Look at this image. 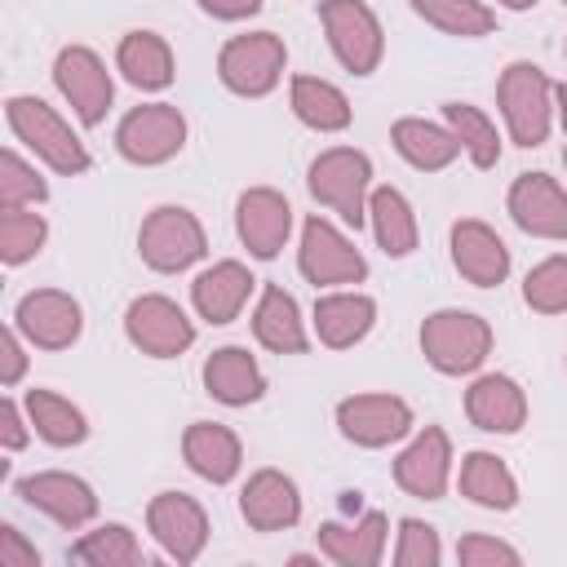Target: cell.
Wrapping results in <instances>:
<instances>
[{
  "instance_id": "cell-1",
  "label": "cell",
  "mask_w": 567,
  "mask_h": 567,
  "mask_svg": "<svg viewBox=\"0 0 567 567\" xmlns=\"http://www.w3.org/2000/svg\"><path fill=\"white\" fill-rule=\"evenodd\" d=\"M4 120H9V128H13V137L35 155V159H44L53 173H62V177H75V173H89V151H84V142L71 133V124L44 102V97H27V93H13L9 102H4Z\"/></svg>"
},
{
  "instance_id": "cell-2",
  "label": "cell",
  "mask_w": 567,
  "mask_h": 567,
  "mask_svg": "<svg viewBox=\"0 0 567 567\" xmlns=\"http://www.w3.org/2000/svg\"><path fill=\"white\" fill-rule=\"evenodd\" d=\"M421 354L443 377H470L492 354V323L474 310H434L421 323Z\"/></svg>"
},
{
  "instance_id": "cell-3",
  "label": "cell",
  "mask_w": 567,
  "mask_h": 567,
  "mask_svg": "<svg viewBox=\"0 0 567 567\" xmlns=\"http://www.w3.org/2000/svg\"><path fill=\"white\" fill-rule=\"evenodd\" d=\"M496 102L514 146H540L554 124V80L536 62H509L496 80Z\"/></svg>"
},
{
  "instance_id": "cell-4",
  "label": "cell",
  "mask_w": 567,
  "mask_h": 567,
  "mask_svg": "<svg viewBox=\"0 0 567 567\" xmlns=\"http://www.w3.org/2000/svg\"><path fill=\"white\" fill-rule=\"evenodd\" d=\"M310 195L332 208L346 226H363L368 221V195H372V159L354 146H328L310 159V177H306Z\"/></svg>"
},
{
  "instance_id": "cell-5",
  "label": "cell",
  "mask_w": 567,
  "mask_h": 567,
  "mask_svg": "<svg viewBox=\"0 0 567 567\" xmlns=\"http://www.w3.org/2000/svg\"><path fill=\"white\" fill-rule=\"evenodd\" d=\"M137 252L151 270L159 275H177L186 266H195L204 252H208V239H204V226L190 208H177V204H159L146 213L142 230H137Z\"/></svg>"
},
{
  "instance_id": "cell-6",
  "label": "cell",
  "mask_w": 567,
  "mask_h": 567,
  "mask_svg": "<svg viewBox=\"0 0 567 567\" xmlns=\"http://www.w3.org/2000/svg\"><path fill=\"white\" fill-rule=\"evenodd\" d=\"M319 22H323V35H328L337 62L350 75H372L381 66L385 31H381L377 13L363 0H323L319 4Z\"/></svg>"
},
{
  "instance_id": "cell-7",
  "label": "cell",
  "mask_w": 567,
  "mask_h": 567,
  "mask_svg": "<svg viewBox=\"0 0 567 567\" xmlns=\"http://www.w3.org/2000/svg\"><path fill=\"white\" fill-rule=\"evenodd\" d=\"M284 66H288V49H284V40L275 31L235 35L217 53V75L239 97H266L279 84Z\"/></svg>"
},
{
  "instance_id": "cell-8",
  "label": "cell",
  "mask_w": 567,
  "mask_h": 567,
  "mask_svg": "<svg viewBox=\"0 0 567 567\" xmlns=\"http://www.w3.org/2000/svg\"><path fill=\"white\" fill-rule=\"evenodd\" d=\"M182 146H186V115H182L173 102L133 106V111L120 120V128H115V151H120L128 164H142V168L168 164Z\"/></svg>"
},
{
  "instance_id": "cell-9",
  "label": "cell",
  "mask_w": 567,
  "mask_h": 567,
  "mask_svg": "<svg viewBox=\"0 0 567 567\" xmlns=\"http://www.w3.org/2000/svg\"><path fill=\"white\" fill-rule=\"evenodd\" d=\"M124 337L151 359H177L195 346V323L164 292H142L124 310Z\"/></svg>"
},
{
  "instance_id": "cell-10",
  "label": "cell",
  "mask_w": 567,
  "mask_h": 567,
  "mask_svg": "<svg viewBox=\"0 0 567 567\" xmlns=\"http://www.w3.org/2000/svg\"><path fill=\"white\" fill-rule=\"evenodd\" d=\"M53 84H58V93L71 102V111H75V120H80L84 128H97V124L106 120L111 97H115V84H111L106 62H102L89 44H66V49H58V58H53Z\"/></svg>"
},
{
  "instance_id": "cell-11",
  "label": "cell",
  "mask_w": 567,
  "mask_h": 567,
  "mask_svg": "<svg viewBox=\"0 0 567 567\" xmlns=\"http://www.w3.org/2000/svg\"><path fill=\"white\" fill-rule=\"evenodd\" d=\"M297 266L315 288H346V284H363L368 279V261L363 252L328 221V217H306L301 226V248H297Z\"/></svg>"
},
{
  "instance_id": "cell-12",
  "label": "cell",
  "mask_w": 567,
  "mask_h": 567,
  "mask_svg": "<svg viewBox=\"0 0 567 567\" xmlns=\"http://www.w3.org/2000/svg\"><path fill=\"white\" fill-rule=\"evenodd\" d=\"M13 328L40 350H66L84 332V310L62 288H31L13 306Z\"/></svg>"
},
{
  "instance_id": "cell-13",
  "label": "cell",
  "mask_w": 567,
  "mask_h": 567,
  "mask_svg": "<svg viewBox=\"0 0 567 567\" xmlns=\"http://www.w3.org/2000/svg\"><path fill=\"white\" fill-rule=\"evenodd\" d=\"M337 430L354 447H390L412 430V408L399 394H350L337 403Z\"/></svg>"
},
{
  "instance_id": "cell-14",
  "label": "cell",
  "mask_w": 567,
  "mask_h": 567,
  "mask_svg": "<svg viewBox=\"0 0 567 567\" xmlns=\"http://www.w3.org/2000/svg\"><path fill=\"white\" fill-rule=\"evenodd\" d=\"M146 527L173 563H195L208 545V514L186 492H159L146 505Z\"/></svg>"
},
{
  "instance_id": "cell-15",
  "label": "cell",
  "mask_w": 567,
  "mask_h": 567,
  "mask_svg": "<svg viewBox=\"0 0 567 567\" xmlns=\"http://www.w3.org/2000/svg\"><path fill=\"white\" fill-rule=\"evenodd\" d=\"M18 496H22L31 509L49 514V518H53L58 527H66V532L93 523V514H97L93 487H89L84 478L66 474V470H40V474L18 478Z\"/></svg>"
},
{
  "instance_id": "cell-16",
  "label": "cell",
  "mask_w": 567,
  "mask_h": 567,
  "mask_svg": "<svg viewBox=\"0 0 567 567\" xmlns=\"http://www.w3.org/2000/svg\"><path fill=\"white\" fill-rule=\"evenodd\" d=\"M505 204L518 230L536 239H567V190L549 173H518Z\"/></svg>"
},
{
  "instance_id": "cell-17",
  "label": "cell",
  "mask_w": 567,
  "mask_h": 567,
  "mask_svg": "<svg viewBox=\"0 0 567 567\" xmlns=\"http://www.w3.org/2000/svg\"><path fill=\"white\" fill-rule=\"evenodd\" d=\"M235 230L244 239V248L261 261L279 257V248L288 244V230H292V204L270 190V186H252L239 195L235 204Z\"/></svg>"
},
{
  "instance_id": "cell-18",
  "label": "cell",
  "mask_w": 567,
  "mask_h": 567,
  "mask_svg": "<svg viewBox=\"0 0 567 567\" xmlns=\"http://www.w3.org/2000/svg\"><path fill=\"white\" fill-rule=\"evenodd\" d=\"M452 478V443L439 425H425L399 456H394V483L416 501H439Z\"/></svg>"
},
{
  "instance_id": "cell-19",
  "label": "cell",
  "mask_w": 567,
  "mask_h": 567,
  "mask_svg": "<svg viewBox=\"0 0 567 567\" xmlns=\"http://www.w3.org/2000/svg\"><path fill=\"white\" fill-rule=\"evenodd\" d=\"M452 266L474 288H496L509 275V248H505V239L487 221L461 217L452 226Z\"/></svg>"
},
{
  "instance_id": "cell-20",
  "label": "cell",
  "mask_w": 567,
  "mask_h": 567,
  "mask_svg": "<svg viewBox=\"0 0 567 567\" xmlns=\"http://www.w3.org/2000/svg\"><path fill=\"white\" fill-rule=\"evenodd\" d=\"M239 514L252 532H288L301 518V492L284 470H257L248 474L239 492Z\"/></svg>"
},
{
  "instance_id": "cell-21",
  "label": "cell",
  "mask_w": 567,
  "mask_h": 567,
  "mask_svg": "<svg viewBox=\"0 0 567 567\" xmlns=\"http://www.w3.org/2000/svg\"><path fill=\"white\" fill-rule=\"evenodd\" d=\"M465 416L483 434H518L527 421V394L514 377L487 372L465 390Z\"/></svg>"
},
{
  "instance_id": "cell-22",
  "label": "cell",
  "mask_w": 567,
  "mask_h": 567,
  "mask_svg": "<svg viewBox=\"0 0 567 567\" xmlns=\"http://www.w3.org/2000/svg\"><path fill=\"white\" fill-rule=\"evenodd\" d=\"M385 536H390V523L381 509H368L354 523H319L315 532L319 554L332 558L337 567H377L385 554Z\"/></svg>"
},
{
  "instance_id": "cell-23",
  "label": "cell",
  "mask_w": 567,
  "mask_h": 567,
  "mask_svg": "<svg viewBox=\"0 0 567 567\" xmlns=\"http://www.w3.org/2000/svg\"><path fill=\"white\" fill-rule=\"evenodd\" d=\"M377 323V301L368 292H350V288H337V292H323L315 301V337L328 346V350H350L359 346Z\"/></svg>"
},
{
  "instance_id": "cell-24",
  "label": "cell",
  "mask_w": 567,
  "mask_h": 567,
  "mask_svg": "<svg viewBox=\"0 0 567 567\" xmlns=\"http://www.w3.org/2000/svg\"><path fill=\"white\" fill-rule=\"evenodd\" d=\"M257 288V279L248 275L244 261H213L208 270L195 275L190 284V301L199 310V319L208 323H230L239 319V310L248 306V292Z\"/></svg>"
},
{
  "instance_id": "cell-25",
  "label": "cell",
  "mask_w": 567,
  "mask_h": 567,
  "mask_svg": "<svg viewBox=\"0 0 567 567\" xmlns=\"http://www.w3.org/2000/svg\"><path fill=\"white\" fill-rule=\"evenodd\" d=\"M182 456L186 465L204 478V483H230L244 465V447H239V434L230 425H217V421H195L186 425L182 434Z\"/></svg>"
},
{
  "instance_id": "cell-26",
  "label": "cell",
  "mask_w": 567,
  "mask_h": 567,
  "mask_svg": "<svg viewBox=\"0 0 567 567\" xmlns=\"http://www.w3.org/2000/svg\"><path fill=\"white\" fill-rule=\"evenodd\" d=\"M204 390L226 408H248L266 394V372L244 346H221L204 359Z\"/></svg>"
},
{
  "instance_id": "cell-27",
  "label": "cell",
  "mask_w": 567,
  "mask_h": 567,
  "mask_svg": "<svg viewBox=\"0 0 567 567\" xmlns=\"http://www.w3.org/2000/svg\"><path fill=\"white\" fill-rule=\"evenodd\" d=\"M252 337L275 350V354H306L310 337H306V319L292 301V292H284L279 284H266L252 310Z\"/></svg>"
},
{
  "instance_id": "cell-28",
  "label": "cell",
  "mask_w": 567,
  "mask_h": 567,
  "mask_svg": "<svg viewBox=\"0 0 567 567\" xmlns=\"http://www.w3.org/2000/svg\"><path fill=\"white\" fill-rule=\"evenodd\" d=\"M390 142H394V151H399L412 168H421V173H439V168H447V164L461 155L456 133H452L447 124H434V120H421V115L394 120Z\"/></svg>"
},
{
  "instance_id": "cell-29",
  "label": "cell",
  "mask_w": 567,
  "mask_h": 567,
  "mask_svg": "<svg viewBox=\"0 0 567 567\" xmlns=\"http://www.w3.org/2000/svg\"><path fill=\"white\" fill-rule=\"evenodd\" d=\"M115 66L142 93H159V89L173 84V49L155 31H128L115 49Z\"/></svg>"
},
{
  "instance_id": "cell-30",
  "label": "cell",
  "mask_w": 567,
  "mask_h": 567,
  "mask_svg": "<svg viewBox=\"0 0 567 567\" xmlns=\"http://www.w3.org/2000/svg\"><path fill=\"white\" fill-rule=\"evenodd\" d=\"M288 102H292V115L315 133H341L350 128V115H354L350 97L332 80H319V75H292Z\"/></svg>"
},
{
  "instance_id": "cell-31",
  "label": "cell",
  "mask_w": 567,
  "mask_h": 567,
  "mask_svg": "<svg viewBox=\"0 0 567 567\" xmlns=\"http://www.w3.org/2000/svg\"><path fill=\"white\" fill-rule=\"evenodd\" d=\"M368 221H372V235H377V248L385 257H408L416 252V213L408 204L403 190L394 186H372L368 195Z\"/></svg>"
},
{
  "instance_id": "cell-32",
  "label": "cell",
  "mask_w": 567,
  "mask_h": 567,
  "mask_svg": "<svg viewBox=\"0 0 567 567\" xmlns=\"http://www.w3.org/2000/svg\"><path fill=\"white\" fill-rule=\"evenodd\" d=\"M27 416H31V430L49 443V447H75L89 439V421L84 412L62 399L58 390H27Z\"/></svg>"
},
{
  "instance_id": "cell-33",
  "label": "cell",
  "mask_w": 567,
  "mask_h": 567,
  "mask_svg": "<svg viewBox=\"0 0 567 567\" xmlns=\"http://www.w3.org/2000/svg\"><path fill=\"white\" fill-rule=\"evenodd\" d=\"M461 492H465L474 505L496 509V514H505V509L518 505V483H514L509 465H505L496 452H470V456L461 461Z\"/></svg>"
},
{
  "instance_id": "cell-34",
  "label": "cell",
  "mask_w": 567,
  "mask_h": 567,
  "mask_svg": "<svg viewBox=\"0 0 567 567\" xmlns=\"http://www.w3.org/2000/svg\"><path fill=\"white\" fill-rule=\"evenodd\" d=\"M443 124L456 133V142L474 159V168H496L501 137H496V124L478 106H470V102H443Z\"/></svg>"
},
{
  "instance_id": "cell-35",
  "label": "cell",
  "mask_w": 567,
  "mask_h": 567,
  "mask_svg": "<svg viewBox=\"0 0 567 567\" xmlns=\"http://www.w3.org/2000/svg\"><path fill=\"white\" fill-rule=\"evenodd\" d=\"M71 563H89V567H137L142 563V545L124 523H102L93 532H84L71 554Z\"/></svg>"
},
{
  "instance_id": "cell-36",
  "label": "cell",
  "mask_w": 567,
  "mask_h": 567,
  "mask_svg": "<svg viewBox=\"0 0 567 567\" xmlns=\"http://www.w3.org/2000/svg\"><path fill=\"white\" fill-rule=\"evenodd\" d=\"M412 13L425 18L434 31L461 35V40H478L496 27V13L483 0H412Z\"/></svg>"
},
{
  "instance_id": "cell-37",
  "label": "cell",
  "mask_w": 567,
  "mask_h": 567,
  "mask_svg": "<svg viewBox=\"0 0 567 567\" xmlns=\"http://www.w3.org/2000/svg\"><path fill=\"white\" fill-rule=\"evenodd\" d=\"M49 239V221L31 208H0V261L22 266L31 261Z\"/></svg>"
},
{
  "instance_id": "cell-38",
  "label": "cell",
  "mask_w": 567,
  "mask_h": 567,
  "mask_svg": "<svg viewBox=\"0 0 567 567\" xmlns=\"http://www.w3.org/2000/svg\"><path fill=\"white\" fill-rule=\"evenodd\" d=\"M49 199V182L13 146L0 151V208H31Z\"/></svg>"
},
{
  "instance_id": "cell-39",
  "label": "cell",
  "mask_w": 567,
  "mask_h": 567,
  "mask_svg": "<svg viewBox=\"0 0 567 567\" xmlns=\"http://www.w3.org/2000/svg\"><path fill=\"white\" fill-rule=\"evenodd\" d=\"M523 301L536 315H563L567 310V252H554V257H545L540 266L527 270Z\"/></svg>"
},
{
  "instance_id": "cell-40",
  "label": "cell",
  "mask_w": 567,
  "mask_h": 567,
  "mask_svg": "<svg viewBox=\"0 0 567 567\" xmlns=\"http://www.w3.org/2000/svg\"><path fill=\"white\" fill-rule=\"evenodd\" d=\"M394 563H399V567H439V563H443L439 532H434L430 523H421V518H399Z\"/></svg>"
},
{
  "instance_id": "cell-41",
  "label": "cell",
  "mask_w": 567,
  "mask_h": 567,
  "mask_svg": "<svg viewBox=\"0 0 567 567\" xmlns=\"http://www.w3.org/2000/svg\"><path fill=\"white\" fill-rule=\"evenodd\" d=\"M456 563H465V567H496V563L518 567V563H523V554H518L509 540H496V536L470 532V536H461V540H456Z\"/></svg>"
},
{
  "instance_id": "cell-42",
  "label": "cell",
  "mask_w": 567,
  "mask_h": 567,
  "mask_svg": "<svg viewBox=\"0 0 567 567\" xmlns=\"http://www.w3.org/2000/svg\"><path fill=\"white\" fill-rule=\"evenodd\" d=\"M31 416H27V403H18L13 394L0 399V447L4 452H22L27 439H31Z\"/></svg>"
},
{
  "instance_id": "cell-43",
  "label": "cell",
  "mask_w": 567,
  "mask_h": 567,
  "mask_svg": "<svg viewBox=\"0 0 567 567\" xmlns=\"http://www.w3.org/2000/svg\"><path fill=\"white\" fill-rule=\"evenodd\" d=\"M27 337L9 323L4 332H0V385L9 390V385H18L22 381V372H27V346H22Z\"/></svg>"
},
{
  "instance_id": "cell-44",
  "label": "cell",
  "mask_w": 567,
  "mask_h": 567,
  "mask_svg": "<svg viewBox=\"0 0 567 567\" xmlns=\"http://www.w3.org/2000/svg\"><path fill=\"white\" fill-rule=\"evenodd\" d=\"M0 567H40V549L13 523L0 527Z\"/></svg>"
},
{
  "instance_id": "cell-45",
  "label": "cell",
  "mask_w": 567,
  "mask_h": 567,
  "mask_svg": "<svg viewBox=\"0 0 567 567\" xmlns=\"http://www.w3.org/2000/svg\"><path fill=\"white\" fill-rule=\"evenodd\" d=\"M199 9L208 18H221V22H239V18H252L261 9V0H199Z\"/></svg>"
},
{
  "instance_id": "cell-46",
  "label": "cell",
  "mask_w": 567,
  "mask_h": 567,
  "mask_svg": "<svg viewBox=\"0 0 567 567\" xmlns=\"http://www.w3.org/2000/svg\"><path fill=\"white\" fill-rule=\"evenodd\" d=\"M554 111H558V124L567 133V84H554Z\"/></svg>"
},
{
  "instance_id": "cell-47",
  "label": "cell",
  "mask_w": 567,
  "mask_h": 567,
  "mask_svg": "<svg viewBox=\"0 0 567 567\" xmlns=\"http://www.w3.org/2000/svg\"><path fill=\"white\" fill-rule=\"evenodd\" d=\"M496 4H501V9H514V13H523V9H532L536 0H496Z\"/></svg>"
},
{
  "instance_id": "cell-48",
  "label": "cell",
  "mask_w": 567,
  "mask_h": 567,
  "mask_svg": "<svg viewBox=\"0 0 567 567\" xmlns=\"http://www.w3.org/2000/svg\"><path fill=\"white\" fill-rule=\"evenodd\" d=\"M563 164H567V155H563Z\"/></svg>"
},
{
  "instance_id": "cell-49",
  "label": "cell",
  "mask_w": 567,
  "mask_h": 567,
  "mask_svg": "<svg viewBox=\"0 0 567 567\" xmlns=\"http://www.w3.org/2000/svg\"><path fill=\"white\" fill-rule=\"evenodd\" d=\"M563 4H567V0H563Z\"/></svg>"
}]
</instances>
